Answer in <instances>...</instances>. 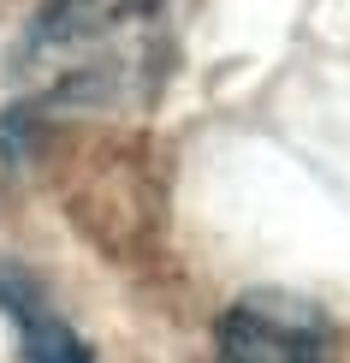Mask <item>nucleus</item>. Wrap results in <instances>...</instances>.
<instances>
[{
  "label": "nucleus",
  "instance_id": "obj_3",
  "mask_svg": "<svg viewBox=\"0 0 350 363\" xmlns=\"http://www.w3.org/2000/svg\"><path fill=\"white\" fill-rule=\"evenodd\" d=\"M0 315H6L12 334H18L24 363H95L83 334L54 310L48 286L30 274V268H18V262H0Z\"/></svg>",
  "mask_w": 350,
  "mask_h": 363
},
{
  "label": "nucleus",
  "instance_id": "obj_1",
  "mask_svg": "<svg viewBox=\"0 0 350 363\" xmlns=\"http://www.w3.org/2000/svg\"><path fill=\"white\" fill-rule=\"evenodd\" d=\"M12 78L30 108H119L166 84V0H48Z\"/></svg>",
  "mask_w": 350,
  "mask_h": 363
},
{
  "label": "nucleus",
  "instance_id": "obj_2",
  "mask_svg": "<svg viewBox=\"0 0 350 363\" xmlns=\"http://www.w3.org/2000/svg\"><path fill=\"white\" fill-rule=\"evenodd\" d=\"M214 363H327V322L291 292H250L220 315Z\"/></svg>",
  "mask_w": 350,
  "mask_h": 363
}]
</instances>
